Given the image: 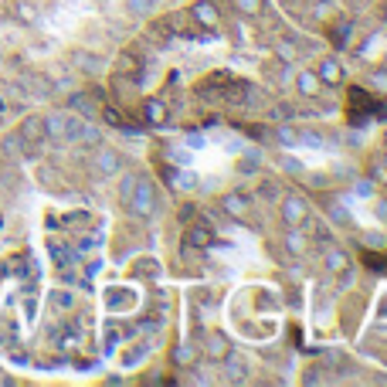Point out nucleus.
Segmentation results:
<instances>
[{
    "label": "nucleus",
    "mask_w": 387,
    "mask_h": 387,
    "mask_svg": "<svg viewBox=\"0 0 387 387\" xmlns=\"http://www.w3.org/2000/svg\"><path fill=\"white\" fill-rule=\"evenodd\" d=\"M129 214L136 221H153L156 218V184L153 177H136V187H133V197H129Z\"/></svg>",
    "instance_id": "f257e3e1"
},
{
    "label": "nucleus",
    "mask_w": 387,
    "mask_h": 387,
    "mask_svg": "<svg viewBox=\"0 0 387 387\" xmlns=\"http://www.w3.org/2000/svg\"><path fill=\"white\" fill-rule=\"evenodd\" d=\"M310 214H312V207L303 194L285 191L282 197H279V218H282V228H303Z\"/></svg>",
    "instance_id": "f03ea898"
},
{
    "label": "nucleus",
    "mask_w": 387,
    "mask_h": 387,
    "mask_svg": "<svg viewBox=\"0 0 387 387\" xmlns=\"http://www.w3.org/2000/svg\"><path fill=\"white\" fill-rule=\"evenodd\" d=\"M122 167H126V160H122V150H116V147H99L95 156H92V170H95V177H102V180L119 177Z\"/></svg>",
    "instance_id": "7ed1b4c3"
},
{
    "label": "nucleus",
    "mask_w": 387,
    "mask_h": 387,
    "mask_svg": "<svg viewBox=\"0 0 387 387\" xmlns=\"http://www.w3.org/2000/svg\"><path fill=\"white\" fill-rule=\"evenodd\" d=\"M187 14H191L194 24H197V28H204L207 35H218V31H221V10H218V3H214V0H197Z\"/></svg>",
    "instance_id": "20e7f679"
},
{
    "label": "nucleus",
    "mask_w": 387,
    "mask_h": 387,
    "mask_svg": "<svg viewBox=\"0 0 387 387\" xmlns=\"http://www.w3.org/2000/svg\"><path fill=\"white\" fill-rule=\"evenodd\" d=\"M225 364V381L228 384H248L252 381V364H248V357L245 353H238V350H228V357L221 360Z\"/></svg>",
    "instance_id": "39448f33"
},
{
    "label": "nucleus",
    "mask_w": 387,
    "mask_h": 387,
    "mask_svg": "<svg viewBox=\"0 0 387 387\" xmlns=\"http://www.w3.org/2000/svg\"><path fill=\"white\" fill-rule=\"evenodd\" d=\"M316 75H319V82H323L326 88H337V85L347 78V68H343V62H340L337 55H323V58L316 62Z\"/></svg>",
    "instance_id": "423d86ee"
},
{
    "label": "nucleus",
    "mask_w": 387,
    "mask_h": 387,
    "mask_svg": "<svg viewBox=\"0 0 387 387\" xmlns=\"http://www.w3.org/2000/svg\"><path fill=\"white\" fill-rule=\"evenodd\" d=\"M282 248H285V255H292V258H306L312 241L303 228H285V232H282Z\"/></svg>",
    "instance_id": "0eeeda50"
},
{
    "label": "nucleus",
    "mask_w": 387,
    "mask_h": 387,
    "mask_svg": "<svg viewBox=\"0 0 387 387\" xmlns=\"http://www.w3.org/2000/svg\"><path fill=\"white\" fill-rule=\"evenodd\" d=\"M232 337L225 333V330H211L207 337H204V357L207 360H214V364H221L225 357H228V350H232Z\"/></svg>",
    "instance_id": "6e6552de"
},
{
    "label": "nucleus",
    "mask_w": 387,
    "mask_h": 387,
    "mask_svg": "<svg viewBox=\"0 0 387 387\" xmlns=\"http://www.w3.org/2000/svg\"><path fill=\"white\" fill-rule=\"evenodd\" d=\"M184 245H191V248H211V245H218L214 225H207V221H194V225H187Z\"/></svg>",
    "instance_id": "1a4fd4ad"
},
{
    "label": "nucleus",
    "mask_w": 387,
    "mask_h": 387,
    "mask_svg": "<svg viewBox=\"0 0 387 387\" xmlns=\"http://www.w3.org/2000/svg\"><path fill=\"white\" fill-rule=\"evenodd\" d=\"M221 211H225L228 218H234V221H245L248 211H252V197L245 191H228L221 197Z\"/></svg>",
    "instance_id": "9d476101"
},
{
    "label": "nucleus",
    "mask_w": 387,
    "mask_h": 387,
    "mask_svg": "<svg viewBox=\"0 0 387 387\" xmlns=\"http://www.w3.org/2000/svg\"><path fill=\"white\" fill-rule=\"evenodd\" d=\"M350 265H353L350 252H347V248H340L337 241L323 248V269H326V275H340V272L350 269Z\"/></svg>",
    "instance_id": "9b49d317"
},
{
    "label": "nucleus",
    "mask_w": 387,
    "mask_h": 387,
    "mask_svg": "<svg viewBox=\"0 0 387 387\" xmlns=\"http://www.w3.org/2000/svg\"><path fill=\"white\" fill-rule=\"evenodd\" d=\"M292 85H296V95L299 99H316L319 95V88H323V82L316 75V68H299L296 78H292Z\"/></svg>",
    "instance_id": "f8f14e48"
},
{
    "label": "nucleus",
    "mask_w": 387,
    "mask_h": 387,
    "mask_svg": "<svg viewBox=\"0 0 387 387\" xmlns=\"http://www.w3.org/2000/svg\"><path fill=\"white\" fill-rule=\"evenodd\" d=\"M197 357H200V350L194 347L191 340H180L177 347L170 350V360H173V367H177V370H191L194 364H197Z\"/></svg>",
    "instance_id": "ddd939ff"
},
{
    "label": "nucleus",
    "mask_w": 387,
    "mask_h": 387,
    "mask_svg": "<svg viewBox=\"0 0 387 387\" xmlns=\"http://www.w3.org/2000/svg\"><path fill=\"white\" fill-rule=\"evenodd\" d=\"M272 140L279 143V147H285V150H296L299 147V126L289 119V122H275L272 126Z\"/></svg>",
    "instance_id": "4468645a"
},
{
    "label": "nucleus",
    "mask_w": 387,
    "mask_h": 387,
    "mask_svg": "<svg viewBox=\"0 0 387 387\" xmlns=\"http://www.w3.org/2000/svg\"><path fill=\"white\" fill-rule=\"evenodd\" d=\"M167 177H170V180H167L170 191H180V194L197 191V177H194V170H184V167L177 170V167H173V170H167Z\"/></svg>",
    "instance_id": "2eb2a0df"
},
{
    "label": "nucleus",
    "mask_w": 387,
    "mask_h": 387,
    "mask_svg": "<svg viewBox=\"0 0 387 387\" xmlns=\"http://www.w3.org/2000/svg\"><path fill=\"white\" fill-rule=\"evenodd\" d=\"M143 119H147L150 126H167V119H170L167 102H163V99H156V95H150V99L143 102Z\"/></svg>",
    "instance_id": "dca6fc26"
},
{
    "label": "nucleus",
    "mask_w": 387,
    "mask_h": 387,
    "mask_svg": "<svg viewBox=\"0 0 387 387\" xmlns=\"http://www.w3.org/2000/svg\"><path fill=\"white\" fill-rule=\"evenodd\" d=\"M333 21V31H330V38L337 48H347L350 41H353V31H357V24H353V17H330Z\"/></svg>",
    "instance_id": "f3484780"
},
{
    "label": "nucleus",
    "mask_w": 387,
    "mask_h": 387,
    "mask_svg": "<svg viewBox=\"0 0 387 387\" xmlns=\"http://www.w3.org/2000/svg\"><path fill=\"white\" fill-rule=\"evenodd\" d=\"M306 225H310V241H316V245H333V225L330 221H323V218H306Z\"/></svg>",
    "instance_id": "a211bd4d"
},
{
    "label": "nucleus",
    "mask_w": 387,
    "mask_h": 387,
    "mask_svg": "<svg viewBox=\"0 0 387 387\" xmlns=\"http://www.w3.org/2000/svg\"><path fill=\"white\" fill-rule=\"evenodd\" d=\"M279 167H282V173H285V177H296V180L310 173V167H306V163H303L296 153H282V156H279Z\"/></svg>",
    "instance_id": "6ab92c4d"
},
{
    "label": "nucleus",
    "mask_w": 387,
    "mask_h": 387,
    "mask_svg": "<svg viewBox=\"0 0 387 387\" xmlns=\"http://www.w3.org/2000/svg\"><path fill=\"white\" fill-rule=\"evenodd\" d=\"M122 7H126V14L136 17V21H147V17L156 14V0H122Z\"/></svg>",
    "instance_id": "aec40b11"
},
{
    "label": "nucleus",
    "mask_w": 387,
    "mask_h": 387,
    "mask_svg": "<svg viewBox=\"0 0 387 387\" xmlns=\"http://www.w3.org/2000/svg\"><path fill=\"white\" fill-rule=\"evenodd\" d=\"M232 7L238 14H245V17H258L262 7H265V0H232Z\"/></svg>",
    "instance_id": "412c9836"
},
{
    "label": "nucleus",
    "mask_w": 387,
    "mask_h": 387,
    "mask_svg": "<svg viewBox=\"0 0 387 387\" xmlns=\"http://www.w3.org/2000/svg\"><path fill=\"white\" fill-rule=\"evenodd\" d=\"M133 187H136V173H122V180H119V187H116V197H119V204H122V207L129 204Z\"/></svg>",
    "instance_id": "4be33fe9"
},
{
    "label": "nucleus",
    "mask_w": 387,
    "mask_h": 387,
    "mask_svg": "<svg viewBox=\"0 0 387 387\" xmlns=\"http://www.w3.org/2000/svg\"><path fill=\"white\" fill-rule=\"evenodd\" d=\"M75 65L85 72V75H95V72L102 68V62H99V58H92V55H85V51H78L75 55Z\"/></svg>",
    "instance_id": "5701e85b"
},
{
    "label": "nucleus",
    "mask_w": 387,
    "mask_h": 387,
    "mask_svg": "<svg viewBox=\"0 0 387 387\" xmlns=\"http://www.w3.org/2000/svg\"><path fill=\"white\" fill-rule=\"evenodd\" d=\"M136 262H140V265H136V272H140V275H153V279H156V275L163 272V269H160V262H156L153 255H140Z\"/></svg>",
    "instance_id": "b1692460"
},
{
    "label": "nucleus",
    "mask_w": 387,
    "mask_h": 387,
    "mask_svg": "<svg viewBox=\"0 0 387 387\" xmlns=\"http://www.w3.org/2000/svg\"><path fill=\"white\" fill-rule=\"evenodd\" d=\"M367 85H370L374 92L387 95V72H384V68H377V72H367Z\"/></svg>",
    "instance_id": "393cba45"
},
{
    "label": "nucleus",
    "mask_w": 387,
    "mask_h": 387,
    "mask_svg": "<svg viewBox=\"0 0 387 387\" xmlns=\"http://www.w3.org/2000/svg\"><path fill=\"white\" fill-rule=\"evenodd\" d=\"M292 116H296V106H289V102H275L272 106V119L275 122H289Z\"/></svg>",
    "instance_id": "a878e982"
},
{
    "label": "nucleus",
    "mask_w": 387,
    "mask_h": 387,
    "mask_svg": "<svg viewBox=\"0 0 387 387\" xmlns=\"http://www.w3.org/2000/svg\"><path fill=\"white\" fill-rule=\"evenodd\" d=\"M51 303H55L58 310H72V306H75V296L65 292V289H55V292H51Z\"/></svg>",
    "instance_id": "bb28decb"
},
{
    "label": "nucleus",
    "mask_w": 387,
    "mask_h": 387,
    "mask_svg": "<svg viewBox=\"0 0 387 387\" xmlns=\"http://www.w3.org/2000/svg\"><path fill=\"white\" fill-rule=\"evenodd\" d=\"M330 214H333V221H340L343 228H353V214H350V211H347V204H340V200H337Z\"/></svg>",
    "instance_id": "cd10ccee"
},
{
    "label": "nucleus",
    "mask_w": 387,
    "mask_h": 387,
    "mask_svg": "<svg viewBox=\"0 0 387 387\" xmlns=\"http://www.w3.org/2000/svg\"><path fill=\"white\" fill-rule=\"evenodd\" d=\"M353 191H357V197H374L377 187H374L370 177H357V180H353Z\"/></svg>",
    "instance_id": "c85d7f7f"
},
{
    "label": "nucleus",
    "mask_w": 387,
    "mask_h": 387,
    "mask_svg": "<svg viewBox=\"0 0 387 387\" xmlns=\"http://www.w3.org/2000/svg\"><path fill=\"white\" fill-rule=\"evenodd\" d=\"M99 119H102L106 126H113V129H122V126H126V119L119 116V113H116V109H113V106H106V109L99 113Z\"/></svg>",
    "instance_id": "c756f323"
},
{
    "label": "nucleus",
    "mask_w": 387,
    "mask_h": 387,
    "mask_svg": "<svg viewBox=\"0 0 387 387\" xmlns=\"http://www.w3.org/2000/svg\"><path fill=\"white\" fill-rule=\"evenodd\" d=\"M299 147H323V136L316 129H299Z\"/></svg>",
    "instance_id": "7c9ffc66"
},
{
    "label": "nucleus",
    "mask_w": 387,
    "mask_h": 387,
    "mask_svg": "<svg viewBox=\"0 0 387 387\" xmlns=\"http://www.w3.org/2000/svg\"><path fill=\"white\" fill-rule=\"evenodd\" d=\"M275 58H279V62H296V48L285 44V41H279V44H275Z\"/></svg>",
    "instance_id": "2f4dec72"
},
{
    "label": "nucleus",
    "mask_w": 387,
    "mask_h": 387,
    "mask_svg": "<svg viewBox=\"0 0 387 387\" xmlns=\"http://www.w3.org/2000/svg\"><path fill=\"white\" fill-rule=\"evenodd\" d=\"M258 194H262L265 200H275V197H282V187H279V184H265Z\"/></svg>",
    "instance_id": "473e14b6"
},
{
    "label": "nucleus",
    "mask_w": 387,
    "mask_h": 387,
    "mask_svg": "<svg viewBox=\"0 0 387 387\" xmlns=\"http://www.w3.org/2000/svg\"><path fill=\"white\" fill-rule=\"evenodd\" d=\"M194 214H197V207H194V204H184V207H180V221H184V225L191 221Z\"/></svg>",
    "instance_id": "72a5a7b5"
},
{
    "label": "nucleus",
    "mask_w": 387,
    "mask_h": 387,
    "mask_svg": "<svg viewBox=\"0 0 387 387\" xmlns=\"http://www.w3.org/2000/svg\"><path fill=\"white\" fill-rule=\"evenodd\" d=\"M381 143H384V147H387V126H384V133H381Z\"/></svg>",
    "instance_id": "f704fd0d"
}]
</instances>
